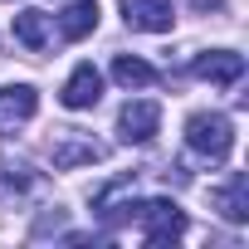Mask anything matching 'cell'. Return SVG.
Segmentation results:
<instances>
[{
  "instance_id": "cell-1",
  "label": "cell",
  "mask_w": 249,
  "mask_h": 249,
  "mask_svg": "<svg viewBox=\"0 0 249 249\" xmlns=\"http://www.w3.org/2000/svg\"><path fill=\"white\" fill-rule=\"evenodd\" d=\"M132 225L147 234V244H176L181 234H186V210L176 205V200H137L132 196Z\"/></svg>"
},
{
  "instance_id": "cell-2",
  "label": "cell",
  "mask_w": 249,
  "mask_h": 249,
  "mask_svg": "<svg viewBox=\"0 0 249 249\" xmlns=\"http://www.w3.org/2000/svg\"><path fill=\"white\" fill-rule=\"evenodd\" d=\"M186 147L200 157V161H225L234 152V122L225 112H196L186 122Z\"/></svg>"
},
{
  "instance_id": "cell-3",
  "label": "cell",
  "mask_w": 249,
  "mask_h": 249,
  "mask_svg": "<svg viewBox=\"0 0 249 249\" xmlns=\"http://www.w3.org/2000/svg\"><path fill=\"white\" fill-rule=\"evenodd\" d=\"M49 157H54V166H59V171H73V166L103 161V157H107V147H103L98 137H88L83 127H59V132L49 137Z\"/></svg>"
},
{
  "instance_id": "cell-4",
  "label": "cell",
  "mask_w": 249,
  "mask_h": 249,
  "mask_svg": "<svg viewBox=\"0 0 249 249\" xmlns=\"http://www.w3.org/2000/svg\"><path fill=\"white\" fill-rule=\"evenodd\" d=\"M157 127H161V103H152V98H132V103H122V112H117V132H122V142H152L157 137Z\"/></svg>"
},
{
  "instance_id": "cell-5",
  "label": "cell",
  "mask_w": 249,
  "mask_h": 249,
  "mask_svg": "<svg viewBox=\"0 0 249 249\" xmlns=\"http://www.w3.org/2000/svg\"><path fill=\"white\" fill-rule=\"evenodd\" d=\"M191 73L205 78V83H215V88H230V83L244 78V54H234V49H205V54L191 59Z\"/></svg>"
},
{
  "instance_id": "cell-6",
  "label": "cell",
  "mask_w": 249,
  "mask_h": 249,
  "mask_svg": "<svg viewBox=\"0 0 249 249\" xmlns=\"http://www.w3.org/2000/svg\"><path fill=\"white\" fill-rule=\"evenodd\" d=\"M122 20H127V30H142V35H166L176 25L171 0H122Z\"/></svg>"
},
{
  "instance_id": "cell-7",
  "label": "cell",
  "mask_w": 249,
  "mask_h": 249,
  "mask_svg": "<svg viewBox=\"0 0 249 249\" xmlns=\"http://www.w3.org/2000/svg\"><path fill=\"white\" fill-rule=\"evenodd\" d=\"M39 112V93L30 83H10V88H0V137H10L20 122H30Z\"/></svg>"
},
{
  "instance_id": "cell-8",
  "label": "cell",
  "mask_w": 249,
  "mask_h": 249,
  "mask_svg": "<svg viewBox=\"0 0 249 249\" xmlns=\"http://www.w3.org/2000/svg\"><path fill=\"white\" fill-rule=\"evenodd\" d=\"M64 107H73V112H83V107H93L98 98H103V73L93 69V64H78L73 73H69V83H64Z\"/></svg>"
},
{
  "instance_id": "cell-9",
  "label": "cell",
  "mask_w": 249,
  "mask_h": 249,
  "mask_svg": "<svg viewBox=\"0 0 249 249\" xmlns=\"http://www.w3.org/2000/svg\"><path fill=\"white\" fill-rule=\"evenodd\" d=\"M210 205H215L230 225H244V220H249V176H244V171H234L220 191H210Z\"/></svg>"
},
{
  "instance_id": "cell-10",
  "label": "cell",
  "mask_w": 249,
  "mask_h": 249,
  "mask_svg": "<svg viewBox=\"0 0 249 249\" xmlns=\"http://www.w3.org/2000/svg\"><path fill=\"white\" fill-rule=\"evenodd\" d=\"M30 191H39V171L30 161H0V200H15Z\"/></svg>"
},
{
  "instance_id": "cell-11",
  "label": "cell",
  "mask_w": 249,
  "mask_h": 249,
  "mask_svg": "<svg viewBox=\"0 0 249 249\" xmlns=\"http://www.w3.org/2000/svg\"><path fill=\"white\" fill-rule=\"evenodd\" d=\"M93 30H98V0H73L59 15V35L64 39H88Z\"/></svg>"
},
{
  "instance_id": "cell-12",
  "label": "cell",
  "mask_w": 249,
  "mask_h": 249,
  "mask_svg": "<svg viewBox=\"0 0 249 249\" xmlns=\"http://www.w3.org/2000/svg\"><path fill=\"white\" fill-rule=\"evenodd\" d=\"M15 39H20L30 54H44V49H49V15H44V10H20V15H15Z\"/></svg>"
},
{
  "instance_id": "cell-13",
  "label": "cell",
  "mask_w": 249,
  "mask_h": 249,
  "mask_svg": "<svg viewBox=\"0 0 249 249\" xmlns=\"http://www.w3.org/2000/svg\"><path fill=\"white\" fill-rule=\"evenodd\" d=\"M112 78H117L122 88H152V83H157V69H152L147 59L117 54V59H112Z\"/></svg>"
},
{
  "instance_id": "cell-14",
  "label": "cell",
  "mask_w": 249,
  "mask_h": 249,
  "mask_svg": "<svg viewBox=\"0 0 249 249\" xmlns=\"http://www.w3.org/2000/svg\"><path fill=\"white\" fill-rule=\"evenodd\" d=\"M186 5H191V10H200V15H210V10H220V5H225V0H186Z\"/></svg>"
}]
</instances>
